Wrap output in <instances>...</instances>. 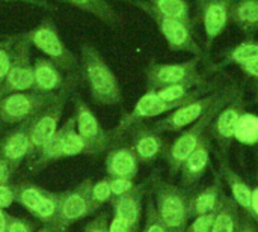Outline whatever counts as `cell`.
<instances>
[{
	"mask_svg": "<svg viewBox=\"0 0 258 232\" xmlns=\"http://www.w3.org/2000/svg\"><path fill=\"white\" fill-rule=\"evenodd\" d=\"M15 202V192L14 186L9 184H0V208L6 210Z\"/></svg>",
	"mask_w": 258,
	"mask_h": 232,
	"instance_id": "cell-41",
	"label": "cell"
},
{
	"mask_svg": "<svg viewBox=\"0 0 258 232\" xmlns=\"http://www.w3.org/2000/svg\"><path fill=\"white\" fill-rule=\"evenodd\" d=\"M246 103L243 100V91L237 94L222 110L215 116L210 124V137L216 140L222 156H228L231 143L234 140V131L240 116L246 112Z\"/></svg>",
	"mask_w": 258,
	"mask_h": 232,
	"instance_id": "cell-11",
	"label": "cell"
},
{
	"mask_svg": "<svg viewBox=\"0 0 258 232\" xmlns=\"http://www.w3.org/2000/svg\"><path fill=\"white\" fill-rule=\"evenodd\" d=\"M142 232H168V228L165 226L163 220L160 219L154 199H148L145 207V222Z\"/></svg>",
	"mask_w": 258,
	"mask_h": 232,
	"instance_id": "cell-36",
	"label": "cell"
},
{
	"mask_svg": "<svg viewBox=\"0 0 258 232\" xmlns=\"http://www.w3.org/2000/svg\"><path fill=\"white\" fill-rule=\"evenodd\" d=\"M80 80L88 86L91 98L100 106L122 103L119 82L100 51L89 42L80 45Z\"/></svg>",
	"mask_w": 258,
	"mask_h": 232,
	"instance_id": "cell-1",
	"label": "cell"
},
{
	"mask_svg": "<svg viewBox=\"0 0 258 232\" xmlns=\"http://www.w3.org/2000/svg\"><path fill=\"white\" fill-rule=\"evenodd\" d=\"M234 140H237L242 145H257L258 143V116L254 113L245 112L236 127L234 131Z\"/></svg>",
	"mask_w": 258,
	"mask_h": 232,
	"instance_id": "cell-31",
	"label": "cell"
},
{
	"mask_svg": "<svg viewBox=\"0 0 258 232\" xmlns=\"http://www.w3.org/2000/svg\"><path fill=\"white\" fill-rule=\"evenodd\" d=\"M222 91H224V88L218 89L216 92H213V94H210L207 97H201V98H198L195 101H190L187 104H183V106L177 107L175 110L171 112V115H168L166 118L157 121L151 127L159 134L181 131L184 127L192 125L195 121H198L209 110V107L213 106L218 101Z\"/></svg>",
	"mask_w": 258,
	"mask_h": 232,
	"instance_id": "cell-12",
	"label": "cell"
},
{
	"mask_svg": "<svg viewBox=\"0 0 258 232\" xmlns=\"http://www.w3.org/2000/svg\"><path fill=\"white\" fill-rule=\"evenodd\" d=\"M231 20L246 38H254L258 30V0H234Z\"/></svg>",
	"mask_w": 258,
	"mask_h": 232,
	"instance_id": "cell-25",
	"label": "cell"
},
{
	"mask_svg": "<svg viewBox=\"0 0 258 232\" xmlns=\"http://www.w3.org/2000/svg\"><path fill=\"white\" fill-rule=\"evenodd\" d=\"M26 36L32 45H35L44 54H47V57L53 60L63 72L79 74L80 62L68 50V47L59 36L54 21L50 17H45L35 29L29 30Z\"/></svg>",
	"mask_w": 258,
	"mask_h": 232,
	"instance_id": "cell-6",
	"label": "cell"
},
{
	"mask_svg": "<svg viewBox=\"0 0 258 232\" xmlns=\"http://www.w3.org/2000/svg\"><path fill=\"white\" fill-rule=\"evenodd\" d=\"M62 2H65L80 11L95 15L98 20L109 24L110 27H118L122 23L119 14L106 0H62Z\"/></svg>",
	"mask_w": 258,
	"mask_h": 232,
	"instance_id": "cell-26",
	"label": "cell"
},
{
	"mask_svg": "<svg viewBox=\"0 0 258 232\" xmlns=\"http://www.w3.org/2000/svg\"><path fill=\"white\" fill-rule=\"evenodd\" d=\"M239 68L242 69V72L245 75H248V77H251L255 82H258V59L242 62V63H239Z\"/></svg>",
	"mask_w": 258,
	"mask_h": 232,
	"instance_id": "cell-42",
	"label": "cell"
},
{
	"mask_svg": "<svg viewBox=\"0 0 258 232\" xmlns=\"http://www.w3.org/2000/svg\"><path fill=\"white\" fill-rule=\"evenodd\" d=\"M76 156H94L91 145L79 134L76 128V119L68 128V133L62 146V159L63 157H76Z\"/></svg>",
	"mask_w": 258,
	"mask_h": 232,
	"instance_id": "cell-32",
	"label": "cell"
},
{
	"mask_svg": "<svg viewBox=\"0 0 258 232\" xmlns=\"http://www.w3.org/2000/svg\"><path fill=\"white\" fill-rule=\"evenodd\" d=\"M6 2H23V3H27V5H32V6H36V8H41L47 12H53L56 8L48 2V0H6Z\"/></svg>",
	"mask_w": 258,
	"mask_h": 232,
	"instance_id": "cell-45",
	"label": "cell"
},
{
	"mask_svg": "<svg viewBox=\"0 0 258 232\" xmlns=\"http://www.w3.org/2000/svg\"><path fill=\"white\" fill-rule=\"evenodd\" d=\"M189 101H165L162 100L156 91H150L147 94H144L138 103L135 104L133 110L130 113H127L119 122L118 125L112 130V136H113V143H116L125 133L127 130L138 121H144L148 118H154L163 113H169L172 110H175L177 107L187 104Z\"/></svg>",
	"mask_w": 258,
	"mask_h": 232,
	"instance_id": "cell-9",
	"label": "cell"
},
{
	"mask_svg": "<svg viewBox=\"0 0 258 232\" xmlns=\"http://www.w3.org/2000/svg\"><path fill=\"white\" fill-rule=\"evenodd\" d=\"M106 174L109 178H132L135 180L139 172V160L128 145L113 143L104 160Z\"/></svg>",
	"mask_w": 258,
	"mask_h": 232,
	"instance_id": "cell-20",
	"label": "cell"
},
{
	"mask_svg": "<svg viewBox=\"0 0 258 232\" xmlns=\"http://www.w3.org/2000/svg\"><path fill=\"white\" fill-rule=\"evenodd\" d=\"M257 225H258V222H257Z\"/></svg>",
	"mask_w": 258,
	"mask_h": 232,
	"instance_id": "cell-53",
	"label": "cell"
},
{
	"mask_svg": "<svg viewBox=\"0 0 258 232\" xmlns=\"http://www.w3.org/2000/svg\"><path fill=\"white\" fill-rule=\"evenodd\" d=\"M112 198H113V195H112L110 178L109 177H106V178H103V180L92 184V187H91V202H92L94 211H97L106 202L112 201Z\"/></svg>",
	"mask_w": 258,
	"mask_h": 232,
	"instance_id": "cell-35",
	"label": "cell"
},
{
	"mask_svg": "<svg viewBox=\"0 0 258 232\" xmlns=\"http://www.w3.org/2000/svg\"><path fill=\"white\" fill-rule=\"evenodd\" d=\"M74 109H76V113H74L76 128H77L79 134L91 145L94 156H98V154L104 152L106 149H109L113 145L112 130L106 131L100 125L92 109L80 97L74 98Z\"/></svg>",
	"mask_w": 258,
	"mask_h": 232,
	"instance_id": "cell-13",
	"label": "cell"
},
{
	"mask_svg": "<svg viewBox=\"0 0 258 232\" xmlns=\"http://www.w3.org/2000/svg\"><path fill=\"white\" fill-rule=\"evenodd\" d=\"M14 192H15V202H18L30 213L35 211V208L39 205V202L47 193V190L32 183H18L14 186Z\"/></svg>",
	"mask_w": 258,
	"mask_h": 232,
	"instance_id": "cell-30",
	"label": "cell"
},
{
	"mask_svg": "<svg viewBox=\"0 0 258 232\" xmlns=\"http://www.w3.org/2000/svg\"><path fill=\"white\" fill-rule=\"evenodd\" d=\"M59 204H60V195L47 192L32 214L44 225H56L59 217Z\"/></svg>",
	"mask_w": 258,
	"mask_h": 232,
	"instance_id": "cell-33",
	"label": "cell"
},
{
	"mask_svg": "<svg viewBox=\"0 0 258 232\" xmlns=\"http://www.w3.org/2000/svg\"><path fill=\"white\" fill-rule=\"evenodd\" d=\"M252 219L258 222V186L252 190Z\"/></svg>",
	"mask_w": 258,
	"mask_h": 232,
	"instance_id": "cell-47",
	"label": "cell"
},
{
	"mask_svg": "<svg viewBox=\"0 0 258 232\" xmlns=\"http://www.w3.org/2000/svg\"><path fill=\"white\" fill-rule=\"evenodd\" d=\"M8 232H33V225L26 219L8 214Z\"/></svg>",
	"mask_w": 258,
	"mask_h": 232,
	"instance_id": "cell-40",
	"label": "cell"
},
{
	"mask_svg": "<svg viewBox=\"0 0 258 232\" xmlns=\"http://www.w3.org/2000/svg\"><path fill=\"white\" fill-rule=\"evenodd\" d=\"M12 172H14L12 166L5 159L0 157V184H9Z\"/></svg>",
	"mask_w": 258,
	"mask_h": 232,
	"instance_id": "cell-43",
	"label": "cell"
},
{
	"mask_svg": "<svg viewBox=\"0 0 258 232\" xmlns=\"http://www.w3.org/2000/svg\"><path fill=\"white\" fill-rule=\"evenodd\" d=\"M77 85L79 83H71L63 88L48 106H45L36 116L29 121V133L35 151H38L59 130V121L62 118L65 104L76 91Z\"/></svg>",
	"mask_w": 258,
	"mask_h": 232,
	"instance_id": "cell-7",
	"label": "cell"
},
{
	"mask_svg": "<svg viewBox=\"0 0 258 232\" xmlns=\"http://www.w3.org/2000/svg\"><path fill=\"white\" fill-rule=\"evenodd\" d=\"M200 60L201 57L195 56L194 59H189L186 62H175V63L151 62L148 63L145 69L147 88L150 91H157L160 88L187 80L195 72H198Z\"/></svg>",
	"mask_w": 258,
	"mask_h": 232,
	"instance_id": "cell-15",
	"label": "cell"
},
{
	"mask_svg": "<svg viewBox=\"0 0 258 232\" xmlns=\"http://www.w3.org/2000/svg\"><path fill=\"white\" fill-rule=\"evenodd\" d=\"M133 6H136L138 9L144 11L147 15H150V18L156 23L159 32L163 35V38L166 39L169 48L172 51H186V53H192L198 57H204L206 54L203 53L200 44L195 41V38L192 36V30L181 21L165 15L163 12H160L156 6H153L148 0H124Z\"/></svg>",
	"mask_w": 258,
	"mask_h": 232,
	"instance_id": "cell-5",
	"label": "cell"
},
{
	"mask_svg": "<svg viewBox=\"0 0 258 232\" xmlns=\"http://www.w3.org/2000/svg\"><path fill=\"white\" fill-rule=\"evenodd\" d=\"M83 232H109V220H107V213L103 211L95 219H92L86 226Z\"/></svg>",
	"mask_w": 258,
	"mask_h": 232,
	"instance_id": "cell-39",
	"label": "cell"
},
{
	"mask_svg": "<svg viewBox=\"0 0 258 232\" xmlns=\"http://www.w3.org/2000/svg\"><path fill=\"white\" fill-rule=\"evenodd\" d=\"M237 232H257V228L252 223V219L249 216L245 214L243 217H240V223H239Z\"/></svg>",
	"mask_w": 258,
	"mask_h": 232,
	"instance_id": "cell-46",
	"label": "cell"
},
{
	"mask_svg": "<svg viewBox=\"0 0 258 232\" xmlns=\"http://www.w3.org/2000/svg\"><path fill=\"white\" fill-rule=\"evenodd\" d=\"M36 232H67L65 229L59 228V226H54V225H45L44 228H41L39 231Z\"/></svg>",
	"mask_w": 258,
	"mask_h": 232,
	"instance_id": "cell-49",
	"label": "cell"
},
{
	"mask_svg": "<svg viewBox=\"0 0 258 232\" xmlns=\"http://www.w3.org/2000/svg\"><path fill=\"white\" fill-rule=\"evenodd\" d=\"M91 180H85L83 183L77 184L71 190L60 193V204H59V217L54 226L62 229H68L73 223L94 214L92 202H91Z\"/></svg>",
	"mask_w": 258,
	"mask_h": 232,
	"instance_id": "cell-10",
	"label": "cell"
},
{
	"mask_svg": "<svg viewBox=\"0 0 258 232\" xmlns=\"http://www.w3.org/2000/svg\"><path fill=\"white\" fill-rule=\"evenodd\" d=\"M76 116H71L65 121V124L62 127H59V130L38 149L32 154L30 163H29V169L32 172H38L42 168H45L47 165H50L51 162H56L59 159H62V146H63V140L65 136L68 133V128L71 127V124L74 122Z\"/></svg>",
	"mask_w": 258,
	"mask_h": 232,
	"instance_id": "cell-23",
	"label": "cell"
},
{
	"mask_svg": "<svg viewBox=\"0 0 258 232\" xmlns=\"http://www.w3.org/2000/svg\"><path fill=\"white\" fill-rule=\"evenodd\" d=\"M224 196H225V193L222 189V177H221V174H216L215 180L210 186H206L195 195L189 196L190 217H197L201 214L216 211L219 208Z\"/></svg>",
	"mask_w": 258,
	"mask_h": 232,
	"instance_id": "cell-24",
	"label": "cell"
},
{
	"mask_svg": "<svg viewBox=\"0 0 258 232\" xmlns=\"http://www.w3.org/2000/svg\"><path fill=\"white\" fill-rule=\"evenodd\" d=\"M20 35H12V36H3L0 38V88L9 72L12 57H14V50L15 44L18 41Z\"/></svg>",
	"mask_w": 258,
	"mask_h": 232,
	"instance_id": "cell-34",
	"label": "cell"
},
{
	"mask_svg": "<svg viewBox=\"0 0 258 232\" xmlns=\"http://www.w3.org/2000/svg\"><path fill=\"white\" fill-rule=\"evenodd\" d=\"M255 94H257L258 97V82H255Z\"/></svg>",
	"mask_w": 258,
	"mask_h": 232,
	"instance_id": "cell-50",
	"label": "cell"
},
{
	"mask_svg": "<svg viewBox=\"0 0 258 232\" xmlns=\"http://www.w3.org/2000/svg\"><path fill=\"white\" fill-rule=\"evenodd\" d=\"M197 2V5H200V3H203V2H207V0H195Z\"/></svg>",
	"mask_w": 258,
	"mask_h": 232,
	"instance_id": "cell-51",
	"label": "cell"
},
{
	"mask_svg": "<svg viewBox=\"0 0 258 232\" xmlns=\"http://www.w3.org/2000/svg\"><path fill=\"white\" fill-rule=\"evenodd\" d=\"M30 41L26 33H21L14 50L9 72L0 88V95L11 92H24L35 89L33 65L30 62Z\"/></svg>",
	"mask_w": 258,
	"mask_h": 232,
	"instance_id": "cell-8",
	"label": "cell"
},
{
	"mask_svg": "<svg viewBox=\"0 0 258 232\" xmlns=\"http://www.w3.org/2000/svg\"><path fill=\"white\" fill-rule=\"evenodd\" d=\"M130 136V146L133 148L139 163L144 165H151L160 157H165L168 151V143L166 140L154 131L151 125H147L144 121L135 122L128 130Z\"/></svg>",
	"mask_w": 258,
	"mask_h": 232,
	"instance_id": "cell-14",
	"label": "cell"
},
{
	"mask_svg": "<svg viewBox=\"0 0 258 232\" xmlns=\"http://www.w3.org/2000/svg\"><path fill=\"white\" fill-rule=\"evenodd\" d=\"M151 186V178L138 184L132 192L112 198L113 216L119 217L125 225H128L135 232L139 231L142 219V201L147 193V189Z\"/></svg>",
	"mask_w": 258,
	"mask_h": 232,
	"instance_id": "cell-16",
	"label": "cell"
},
{
	"mask_svg": "<svg viewBox=\"0 0 258 232\" xmlns=\"http://www.w3.org/2000/svg\"><path fill=\"white\" fill-rule=\"evenodd\" d=\"M234 0H207L200 3V15L206 30L207 47L227 29L231 20V6Z\"/></svg>",
	"mask_w": 258,
	"mask_h": 232,
	"instance_id": "cell-18",
	"label": "cell"
},
{
	"mask_svg": "<svg viewBox=\"0 0 258 232\" xmlns=\"http://www.w3.org/2000/svg\"><path fill=\"white\" fill-rule=\"evenodd\" d=\"M239 204L233 196H224L219 208L216 210L213 232H237L240 223Z\"/></svg>",
	"mask_w": 258,
	"mask_h": 232,
	"instance_id": "cell-27",
	"label": "cell"
},
{
	"mask_svg": "<svg viewBox=\"0 0 258 232\" xmlns=\"http://www.w3.org/2000/svg\"><path fill=\"white\" fill-rule=\"evenodd\" d=\"M215 216H216V211H212V213L194 217L192 223L187 225L186 232H213Z\"/></svg>",
	"mask_w": 258,
	"mask_h": 232,
	"instance_id": "cell-37",
	"label": "cell"
},
{
	"mask_svg": "<svg viewBox=\"0 0 258 232\" xmlns=\"http://www.w3.org/2000/svg\"><path fill=\"white\" fill-rule=\"evenodd\" d=\"M258 59V41L254 38H246L243 42L224 51V59L219 63L212 65L210 71H219L230 63H242Z\"/></svg>",
	"mask_w": 258,
	"mask_h": 232,
	"instance_id": "cell-28",
	"label": "cell"
},
{
	"mask_svg": "<svg viewBox=\"0 0 258 232\" xmlns=\"http://www.w3.org/2000/svg\"><path fill=\"white\" fill-rule=\"evenodd\" d=\"M151 190L157 213L168 232H186L190 219L189 196L186 192L156 175L151 177Z\"/></svg>",
	"mask_w": 258,
	"mask_h": 232,
	"instance_id": "cell-3",
	"label": "cell"
},
{
	"mask_svg": "<svg viewBox=\"0 0 258 232\" xmlns=\"http://www.w3.org/2000/svg\"><path fill=\"white\" fill-rule=\"evenodd\" d=\"M33 152H35V149H33V145L30 140L29 121L18 124V127L14 128L11 133H8L0 142V157L5 159L12 166L14 171L29 156L32 157Z\"/></svg>",
	"mask_w": 258,
	"mask_h": 232,
	"instance_id": "cell-19",
	"label": "cell"
},
{
	"mask_svg": "<svg viewBox=\"0 0 258 232\" xmlns=\"http://www.w3.org/2000/svg\"><path fill=\"white\" fill-rule=\"evenodd\" d=\"M153 6H156L160 12L168 17H172L181 23H184L190 30L195 26V21L190 15V6L187 0H148Z\"/></svg>",
	"mask_w": 258,
	"mask_h": 232,
	"instance_id": "cell-29",
	"label": "cell"
},
{
	"mask_svg": "<svg viewBox=\"0 0 258 232\" xmlns=\"http://www.w3.org/2000/svg\"><path fill=\"white\" fill-rule=\"evenodd\" d=\"M57 94H45L33 89L0 95V131L9 125L30 121L48 106Z\"/></svg>",
	"mask_w": 258,
	"mask_h": 232,
	"instance_id": "cell-4",
	"label": "cell"
},
{
	"mask_svg": "<svg viewBox=\"0 0 258 232\" xmlns=\"http://www.w3.org/2000/svg\"><path fill=\"white\" fill-rule=\"evenodd\" d=\"M257 165H258V157H257ZM257 180H258V169H257Z\"/></svg>",
	"mask_w": 258,
	"mask_h": 232,
	"instance_id": "cell-52",
	"label": "cell"
},
{
	"mask_svg": "<svg viewBox=\"0 0 258 232\" xmlns=\"http://www.w3.org/2000/svg\"><path fill=\"white\" fill-rule=\"evenodd\" d=\"M210 154H212V137L203 136L198 146L190 152V156L183 163L181 172V184L186 189L194 187L206 174L210 165Z\"/></svg>",
	"mask_w": 258,
	"mask_h": 232,
	"instance_id": "cell-21",
	"label": "cell"
},
{
	"mask_svg": "<svg viewBox=\"0 0 258 232\" xmlns=\"http://www.w3.org/2000/svg\"><path fill=\"white\" fill-rule=\"evenodd\" d=\"M242 89L237 88L236 85H230V86H224V91L221 94V97L218 98V101L209 107V110L192 124V127L186 131H183L178 139L174 140V143L168 148L166 154H165V160L169 169V174L174 177L177 172H180L183 163L186 162V159L190 156V152L198 146L201 137L206 134V130L210 127L212 121L215 119V116L222 110V107L225 104H228L237 94H240Z\"/></svg>",
	"mask_w": 258,
	"mask_h": 232,
	"instance_id": "cell-2",
	"label": "cell"
},
{
	"mask_svg": "<svg viewBox=\"0 0 258 232\" xmlns=\"http://www.w3.org/2000/svg\"><path fill=\"white\" fill-rule=\"evenodd\" d=\"M219 174L222 180L231 190L234 201L239 204L242 211L252 219V189L246 184V181L231 168L227 156L219 154Z\"/></svg>",
	"mask_w": 258,
	"mask_h": 232,
	"instance_id": "cell-22",
	"label": "cell"
},
{
	"mask_svg": "<svg viewBox=\"0 0 258 232\" xmlns=\"http://www.w3.org/2000/svg\"><path fill=\"white\" fill-rule=\"evenodd\" d=\"M109 232H135L128 225H125L119 217L113 216V219L109 222Z\"/></svg>",
	"mask_w": 258,
	"mask_h": 232,
	"instance_id": "cell-44",
	"label": "cell"
},
{
	"mask_svg": "<svg viewBox=\"0 0 258 232\" xmlns=\"http://www.w3.org/2000/svg\"><path fill=\"white\" fill-rule=\"evenodd\" d=\"M136 186L138 184L132 178H119V177L118 178H110V189H112L113 198L132 192Z\"/></svg>",
	"mask_w": 258,
	"mask_h": 232,
	"instance_id": "cell-38",
	"label": "cell"
},
{
	"mask_svg": "<svg viewBox=\"0 0 258 232\" xmlns=\"http://www.w3.org/2000/svg\"><path fill=\"white\" fill-rule=\"evenodd\" d=\"M33 77H35V89L45 94H57L68 85L80 82V72L67 74L65 77L63 71L53 60L42 59V57L35 60Z\"/></svg>",
	"mask_w": 258,
	"mask_h": 232,
	"instance_id": "cell-17",
	"label": "cell"
},
{
	"mask_svg": "<svg viewBox=\"0 0 258 232\" xmlns=\"http://www.w3.org/2000/svg\"><path fill=\"white\" fill-rule=\"evenodd\" d=\"M0 232H8V214L0 208Z\"/></svg>",
	"mask_w": 258,
	"mask_h": 232,
	"instance_id": "cell-48",
	"label": "cell"
}]
</instances>
